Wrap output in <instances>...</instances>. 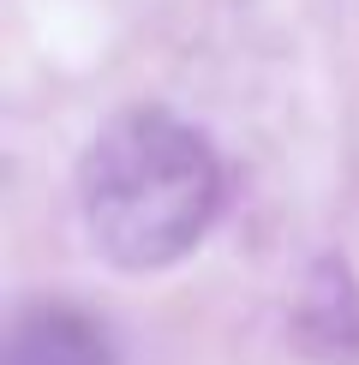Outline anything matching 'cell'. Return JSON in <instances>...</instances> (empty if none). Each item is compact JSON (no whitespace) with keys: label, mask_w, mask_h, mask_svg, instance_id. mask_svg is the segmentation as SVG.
<instances>
[{"label":"cell","mask_w":359,"mask_h":365,"mask_svg":"<svg viewBox=\"0 0 359 365\" xmlns=\"http://www.w3.org/2000/svg\"><path fill=\"white\" fill-rule=\"evenodd\" d=\"M222 204V162L192 120L126 108L78 156V210L114 269L150 276L209 234Z\"/></svg>","instance_id":"1"},{"label":"cell","mask_w":359,"mask_h":365,"mask_svg":"<svg viewBox=\"0 0 359 365\" xmlns=\"http://www.w3.org/2000/svg\"><path fill=\"white\" fill-rule=\"evenodd\" d=\"M0 365H114V347L72 306H24L6 329Z\"/></svg>","instance_id":"2"}]
</instances>
